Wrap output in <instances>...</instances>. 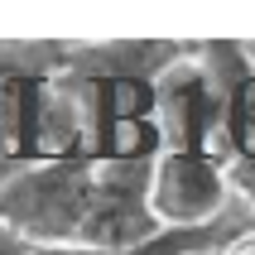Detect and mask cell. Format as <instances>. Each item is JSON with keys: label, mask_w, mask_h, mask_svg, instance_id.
<instances>
[{"label": "cell", "mask_w": 255, "mask_h": 255, "mask_svg": "<svg viewBox=\"0 0 255 255\" xmlns=\"http://www.w3.org/2000/svg\"><path fill=\"white\" fill-rule=\"evenodd\" d=\"M222 255H255V231H246V236H236V241L227 246Z\"/></svg>", "instance_id": "52a82bcc"}, {"label": "cell", "mask_w": 255, "mask_h": 255, "mask_svg": "<svg viewBox=\"0 0 255 255\" xmlns=\"http://www.w3.org/2000/svg\"><path fill=\"white\" fill-rule=\"evenodd\" d=\"M14 164H19V159H0V183L10 178V169H14Z\"/></svg>", "instance_id": "ba28073f"}, {"label": "cell", "mask_w": 255, "mask_h": 255, "mask_svg": "<svg viewBox=\"0 0 255 255\" xmlns=\"http://www.w3.org/2000/svg\"><path fill=\"white\" fill-rule=\"evenodd\" d=\"M231 193H241L255 212V159H236L231 164Z\"/></svg>", "instance_id": "8992f818"}, {"label": "cell", "mask_w": 255, "mask_h": 255, "mask_svg": "<svg viewBox=\"0 0 255 255\" xmlns=\"http://www.w3.org/2000/svg\"><path fill=\"white\" fill-rule=\"evenodd\" d=\"M24 97L29 82L0 77V159H19L24 149Z\"/></svg>", "instance_id": "5b68a950"}, {"label": "cell", "mask_w": 255, "mask_h": 255, "mask_svg": "<svg viewBox=\"0 0 255 255\" xmlns=\"http://www.w3.org/2000/svg\"><path fill=\"white\" fill-rule=\"evenodd\" d=\"M154 116L164 149L227 159V97L207 63H169L154 77ZM231 164V159H227Z\"/></svg>", "instance_id": "7a4b0ae2"}, {"label": "cell", "mask_w": 255, "mask_h": 255, "mask_svg": "<svg viewBox=\"0 0 255 255\" xmlns=\"http://www.w3.org/2000/svg\"><path fill=\"white\" fill-rule=\"evenodd\" d=\"M251 58H255V48H251Z\"/></svg>", "instance_id": "9c48e42d"}, {"label": "cell", "mask_w": 255, "mask_h": 255, "mask_svg": "<svg viewBox=\"0 0 255 255\" xmlns=\"http://www.w3.org/2000/svg\"><path fill=\"white\" fill-rule=\"evenodd\" d=\"M231 48V63H207L222 82V97H227V159H255V58L241 53L236 43Z\"/></svg>", "instance_id": "277c9868"}, {"label": "cell", "mask_w": 255, "mask_h": 255, "mask_svg": "<svg viewBox=\"0 0 255 255\" xmlns=\"http://www.w3.org/2000/svg\"><path fill=\"white\" fill-rule=\"evenodd\" d=\"M231 198V164L217 154H178L164 149L154 159V188L149 207L164 231H202L222 222Z\"/></svg>", "instance_id": "3957f363"}, {"label": "cell", "mask_w": 255, "mask_h": 255, "mask_svg": "<svg viewBox=\"0 0 255 255\" xmlns=\"http://www.w3.org/2000/svg\"><path fill=\"white\" fill-rule=\"evenodd\" d=\"M97 207V159L14 164L0 183V231L34 251H82Z\"/></svg>", "instance_id": "6da1fadb"}]
</instances>
